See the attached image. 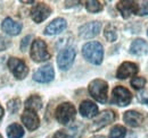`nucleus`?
Returning <instances> with one entry per match:
<instances>
[{
    "instance_id": "nucleus-1",
    "label": "nucleus",
    "mask_w": 148,
    "mask_h": 138,
    "mask_svg": "<svg viewBox=\"0 0 148 138\" xmlns=\"http://www.w3.org/2000/svg\"><path fill=\"white\" fill-rule=\"evenodd\" d=\"M83 57L93 65H100L104 58V48L99 42H88L82 48Z\"/></svg>"
},
{
    "instance_id": "nucleus-2",
    "label": "nucleus",
    "mask_w": 148,
    "mask_h": 138,
    "mask_svg": "<svg viewBox=\"0 0 148 138\" xmlns=\"http://www.w3.org/2000/svg\"><path fill=\"white\" fill-rule=\"evenodd\" d=\"M89 93L96 101L99 103H106L107 102V93H108V84L103 79H93L90 82L89 86Z\"/></svg>"
},
{
    "instance_id": "nucleus-3",
    "label": "nucleus",
    "mask_w": 148,
    "mask_h": 138,
    "mask_svg": "<svg viewBox=\"0 0 148 138\" xmlns=\"http://www.w3.org/2000/svg\"><path fill=\"white\" fill-rule=\"evenodd\" d=\"M56 119L59 123L62 124H67L70 122L75 119L76 116V110L74 108V105L70 102H64V103L59 104L56 109L55 112Z\"/></svg>"
},
{
    "instance_id": "nucleus-4",
    "label": "nucleus",
    "mask_w": 148,
    "mask_h": 138,
    "mask_svg": "<svg viewBox=\"0 0 148 138\" xmlns=\"http://www.w3.org/2000/svg\"><path fill=\"white\" fill-rule=\"evenodd\" d=\"M31 58L36 62H43L50 59V53L48 51L47 44L45 41L37 39L33 41L32 47H31V52H30Z\"/></svg>"
},
{
    "instance_id": "nucleus-5",
    "label": "nucleus",
    "mask_w": 148,
    "mask_h": 138,
    "mask_svg": "<svg viewBox=\"0 0 148 138\" xmlns=\"http://www.w3.org/2000/svg\"><path fill=\"white\" fill-rule=\"evenodd\" d=\"M76 55V50L73 47H67L63 49L62 51L58 53L57 57V65L62 70H67L71 68L73 65V61Z\"/></svg>"
},
{
    "instance_id": "nucleus-6",
    "label": "nucleus",
    "mask_w": 148,
    "mask_h": 138,
    "mask_svg": "<svg viewBox=\"0 0 148 138\" xmlns=\"http://www.w3.org/2000/svg\"><path fill=\"white\" fill-rule=\"evenodd\" d=\"M132 100V94L128 88L123 86H116L113 89L112 102L119 106H127Z\"/></svg>"
},
{
    "instance_id": "nucleus-7",
    "label": "nucleus",
    "mask_w": 148,
    "mask_h": 138,
    "mask_svg": "<svg viewBox=\"0 0 148 138\" xmlns=\"http://www.w3.org/2000/svg\"><path fill=\"white\" fill-rule=\"evenodd\" d=\"M8 68L10 69V71L17 79H24L29 74L26 64L18 58H10L8 60Z\"/></svg>"
},
{
    "instance_id": "nucleus-8",
    "label": "nucleus",
    "mask_w": 148,
    "mask_h": 138,
    "mask_svg": "<svg viewBox=\"0 0 148 138\" xmlns=\"http://www.w3.org/2000/svg\"><path fill=\"white\" fill-rule=\"evenodd\" d=\"M50 14H51V8L45 2L37 3L31 10V17L36 23H41L46 20Z\"/></svg>"
},
{
    "instance_id": "nucleus-9",
    "label": "nucleus",
    "mask_w": 148,
    "mask_h": 138,
    "mask_svg": "<svg viewBox=\"0 0 148 138\" xmlns=\"http://www.w3.org/2000/svg\"><path fill=\"white\" fill-rule=\"evenodd\" d=\"M100 28H101L100 22H90L82 25L79 28V35L82 39H92L99 34Z\"/></svg>"
},
{
    "instance_id": "nucleus-10",
    "label": "nucleus",
    "mask_w": 148,
    "mask_h": 138,
    "mask_svg": "<svg viewBox=\"0 0 148 138\" xmlns=\"http://www.w3.org/2000/svg\"><path fill=\"white\" fill-rule=\"evenodd\" d=\"M55 71L51 65H45L33 74V79L38 83H49L54 79Z\"/></svg>"
},
{
    "instance_id": "nucleus-11",
    "label": "nucleus",
    "mask_w": 148,
    "mask_h": 138,
    "mask_svg": "<svg viewBox=\"0 0 148 138\" xmlns=\"http://www.w3.org/2000/svg\"><path fill=\"white\" fill-rule=\"evenodd\" d=\"M115 120V113L112 110H105L101 113L96 116V119L92 122V130H97L100 129L107 124H110L111 122Z\"/></svg>"
},
{
    "instance_id": "nucleus-12",
    "label": "nucleus",
    "mask_w": 148,
    "mask_h": 138,
    "mask_svg": "<svg viewBox=\"0 0 148 138\" xmlns=\"http://www.w3.org/2000/svg\"><path fill=\"white\" fill-rule=\"evenodd\" d=\"M138 65H136L134 62H130L125 61L123 62L116 71V77L119 79H125L129 77H134V75L138 72Z\"/></svg>"
},
{
    "instance_id": "nucleus-13",
    "label": "nucleus",
    "mask_w": 148,
    "mask_h": 138,
    "mask_svg": "<svg viewBox=\"0 0 148 138\" xmlns=\"http://www.w3.org/2000/svg\"><path fill=\"white\" fill-rule=\"evenodd\" d=\"M22 122L31 131L38 129L39 126H40V120H39L38 114L34 111H31V110H25L24 111V113L22 114Z\"/></svg>"
},
{
    "instance_id": "nucleus-14",
    "label": "nucleus",
    "mask_w": 148,
    "mask_h": 138,
    "mask_svg": "<svg viewBox=\"0 0 148 138\" xmlns=\"http://www.w3.org/2000/svg\"><path fill=\"white\" fill-rule=\"evenodd\" d=\"M67 26V23L64 18L58 17L55 18L51 23H49L47 25V27L45 28V34L46 35H56L62 33Z\"/></svg>"
},
{
    "instance_id": "nucleus-15",
    "label": "nucleus",
    "mask_w": 148,
    "mask_h": 138,
    "mask_svg": "<svg viewBox=\"0 0 148 138\" xmlns=\"http://www.w3.org/2000/svg\"><path fill=\"white\" fill-rule=\"evenodd\" d=\"M1 28L5 33L9 35H18L19 32L22 31V24L14 20L13 18L7 17L5 18L1 23Z\"/></svg>"
},
{
    "instance_id": "nucleus-16",
    "label": "nucleus",
    "mask_w": 148,
    "mask_h": 138,
    "mask_svg": "<svg viewBox=\"0 0 148 138\" xmlns=\"http://www.w3.org/2000/svg\"><path fill=\"white\" fill-rule=\"evenodd\" d=\"M116 7L123 18H129L132 14H137V1H120Z\"/></svg>"
},
{
    "instance_id": "nucleus-17",
    "label": "nucleus",
    "mask_w": 148,
    "mask_h": 138,
    "mask_svg": "<svg viewBox=\"0 0 148 138\" xmlns=\"http://www.w3.org/2000/svg\"><path fill=\"white\" fill-rule=\"evenodd\" d=\"M123 120L130 127H139L144 122V116L138 111L130 110L124 113Z\"/></svg>"
},
{
    "instance_id": "nucleus-18",
    "label": "nucleus",
    "mask_w": 148,
    "mask_h": 138,
    "mask_svg": "<svg viewBox=\"0 0 148 138\" xmlns=\"http://www.w3.org/2000/svg\"><path fill=\"white\" fill-rule=\"evenodd\" d=\"M80 113L84 118H93L98 114V106L93 103L92 101L86 100L80 104Z\"/></svg>"
},
{
    "instance_id": "nucleus-19",
    "label": "nucleus",
    "mask_w": 148,
    "mask_h": 138,
    "mask_svg": "<svg viewBox=\"0 0 148 138\" xmlns=\"http://www.w3.org/2000/svg\"><path fill=\"white\" fill-rule=\"evenodd\" d=\"M130 53L134 55H145L148 53V43L143 39L134 40L130 45Z\"/></svg>"
},
{
    "instance_id": "nucleus-20",
    "label": "nucleus",
    "mask_w": 148,
    "mask_h": 138,
    "mask_svg": "<svg viewBox=\"0 0 148 138\" xmlns=\"http://www.w3.org/2000/svg\"><path fill=\"white\" fill-rule=\"evenodd\" d=\"M42 108V100L39 95H31L25 102V110H31L37 112Z\"/></svg>"
},
{
    "instance_id": "nucleus-21",
    "label": "nucleus",
    "mask_w": 148,
    "mask_h": 138,
    "mask_svg": "<svg viewBox=\"0 0 148 138\" xmlns=\"http://www.w3.org/2000/svg\"><path fill=\"white\" fill-rule=\"evenodd\" d=\"M6 131L8 138H22L24 136V129L18 123H13L8 126Z\"/></svg>"
},
{
    "instance_id": "nucleus-22",
    "label": "nucleus",
    "mask_w": 148,
    "mask_h": 138,
    "mask_svg": "<svg viewBox=\"0 0 148 138\" xmlns=\"http://www.w3.org/2000/svg\"><path fill=\"white\" fill-rule=\"evenodd\" d=\"M125 134H127L125 128L123 126L116 124V126H114L111 129L108 138H124L125 137Z\"/></svg>"
},
{
    "instance_id": "nucleus-23",
    "label": "nucleus",
    "mask_w": 148,
    "mask_h": 138,
    "mask_svg": "<svg viewBox=\"0 0 148 138\" xmlns=\"http://www.w3.org/2000/svg\"><path fill=\"white\" fill-rule=\"evenodd\" d=\"M86 8L89 13H99L103 10V5L99 1L96 0H90L86 2Z\"/></svg>"
},
{
    "instance_id": "nucleus-24",
    "label": "nucleus",
    "mask_w": 148,
    "mask_h": 138,
    "mask_svg": "<svg viewBox=\"0 0 148 138\" xmlns=\"http://www.w3.org/2000/svg\"><path fill=\"white\" fill-rule=\"evenodd\" d=\"M105 37L107 39V41L110 42H114L116 39H117V33H116V28L113 26V25H107L106 28H105V32H104Z\"/></svg>"
},
{
    "instance_id": "nucleus-25",
    "label": "nucleus",
    "mask_w": 148,
    "mask_h": 138,
    "mask_svg": "<svg viewBox=\"0 0 148 138\" xmlns=\"http://www.w3.org/2000/svg\"><path fill=\"white\" fill-rule=\"evenodd\" d=\"M136 15H139V16L148 15V0L137 2V14Z\"/></svg>"
},
{
    "instance_id": "nucleus-26",
    "label": "nucleus",
    "mask_w": 148,
    "mask_h": 138,
    "mask_svg": "<svg viewBox=\"0 0 148 138\" xmlns=\"http://www.w3.org/2000/svg\"><path fill=\"white\" fill-rule=\"evenodd\" d=\"M146 85V79L144 77H133L131 79V86L134 89H141Z\"/></svg>"
},
{
    "instance_id": "nucleus-27",
    "label": "nucleus",
    "mask_w": 148,
    "mask_h": 138,
    "mask_svg": "<svg viewBox=\"0 0 148 138\" xmlns=\"http://www.w3.org/2000/svg\"><path fill=\"white\" fill-rule=\"evenodd\" d=\"M19 108V101L18 100H12L8 102V110L13 113H15Z\"/></svg>"
},
{
    "instance_id": "nucleus-28",
    "label": "nucleus",
    "mask_w": 148,
    "mask_h": 138,
    "mask_svg": "<svg viewBox=\"0 0 148 138\" xmlns=\"http://www.w3.org/2000/svg\"><path fill=\"white\" fill-rule=\"evenodd\" d=\"M8 44H9L8 40H7V39H5V37H2V36L0 35V51H2V50H5V49H7Z\"/></svg>"
},
{
    "instance_id": "nucleus-29",
    "label": "nucleus",
    "mask_w": 148,
    "mask_h": 138,
    "mask_svg": "<svg viewBox=\"0 0 148 138\" xmlns=\"http://www.w3.org/2000/svg\"><path fill=\"white\" fill-rule=\"evenodd\" d=\"M138 99H139V101H140L141 103H145L148 105V93L147 92L140 93V94L138 95Z\"/></svg>"
},
{
    "instance_id": "nucleus-30",
    "label": "nucleus",
    "mask_w": 148,
    "mask_h": 138,
    "mask_svg": "<svg viewBox=\"0 0 148 138\" xmlns=\"http://www.w3.org/2000/svg\"><path fill=\"white\" fill-rule=\"evenodd\" d=\"M29 40H31V36L29 35V36H25L23 40H22V43H21V49L24 51L25 49H26V47H27V44H29Z\"/></svg>"
},
{
    "instance_id": "nucleus-31",
    "label": "nucleus",
    "mask_w": 148,
    "mask_h": 138,
    "mask_svg": "<svg viewBox=\"0 0 148 138\" xmlns=\"http://www.w3.org/2000/svg\"><path fill=\"white\" fill-rule=\"evenodd\" d=\"M53 138H69V135L64 130H58L55 135L53 136Z\"/></svg>"
},
{
    "instance_id": "nucleus-32",
    "label": "nucleus",
    "mask_w": 148,
    "mask_h": 138,
    "mask_svg": "<svg viewBox=\"0 0 148 138\" xmlns=\"http://www.w3.org/2000/svg\"><path fill=\"white\" fill-rule=\"evenodd\" d=\"M3 113H5V112H3V108L0 105V120H1L2 117H3Z\"/></svg>"
},
{
    "instance_id": "nucleus-33",
    "label": "nucleus",
    "mask_w": 148,
    "mask_h": 138,
    "mask_svg": "<svg viewBox=\"0 0 148 138\" xmlns=\"http://www.w3.org/2000/svg\"><path fill=\"white\" fill-rule=\"evenodd\" d=\"M91 138H106V137L103 136V135H96V136H92Z\"/></svg>"
},
{
    "instance_id": "nucleus-34",
    "label": "nucleus",
    "mask_w": 148,
    "mask_h": 138,
    "mask_svg": "<svg viewBox=\"0 0 148 138\" xmlns=\"http://www.w3.org/2000/svg\"><path fill=\"white\" fill-rule=\"evenodd\" d=\"M0 138H2V136H1V135H0Z\"/></svg>"
},
{
    "instance_id": "nucleus-35",
    "label": "nucleus",
    "mask_w": 148,
    "mask_h": 138,
    "mask_svg": "<svg viewBox=\"0 0 148 138\" xmlns=\"http://www.w3.org/2000/svg\"><path fill=\"white\" fill-rule=\"evenodd\" d=\"M147 34H148V31H147Z\"/></svg>"
}]
</instances>
